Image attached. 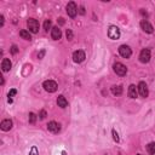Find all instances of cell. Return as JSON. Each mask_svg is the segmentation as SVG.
Returning <instances> with one entry per match:
<instances>
[{
	"label": "cell",
	"mask_w": 155,
	"mask_h": 155,
	"mask_svg": "<svg viewBox=\"0 0 155 155\" xmlns=\"http://www.w3.org/2000/svg\"><path fill=\"white\" fill-rule=\"evenodd\" d=\"M43 86H44L45 91L50 92V94H52V92H56V90H57V87H58L57 82L53 81V80H46V81L44 82Z\"/></svg>",
	"instance_id": "1"
},
{
	"label": "cell",
	"mask_w": 155,
	"mask_h": 155,
	"mask_svg": "<svg viewBox=\"0 0 155 155\" xmlns=\"http://www.w3.org/2000/svg\"><path fill=\"white\" fill-rule=\"evenodd\" d=\"M27 25H28L29 32H32V33H38L39 32V22H38L37 19L29 18L27 21Z\"/></svg>",
	"instance_id": "2"
},
{
	"label": "cell",
	"mask_w": 155,
	"mask_h": 155,
	"mask_svg": "<svg viewBox=\"0 0 155 155\" xmlns=\"http://www.w3.org/2000/svg\"><path fill=\"white\" fill-rule=\"evenodd\" d=\"M108 37L113 40L119 39L120 38V30H119V28L115 27V25H110L109 29H108Z\"/></svg>",
	"instance_id": "3"
},
{
	"label": "cell",
	"mask_w": 155,
	"mask_h": 155,
	"mask_svg": "<svg viewBox=\"0 0 155 155\" xmlns=\"http://www.w3.org/2000/svg\"><path fill=\"white\" fill-rule=\"evenodd\" d=\"M67 13H68V16L74 18L78 13V7H76V4L74 1H70L68 5H67Z\"/></svg>",
	"instance_id": "4"
},
{
	"label": "cell",
	"mask_w": 155,
	"mask_h": 155,
	"mask_svg": "<svg viewBox=\"0 0 155 155\" xmlns=\"http://www.w3.org/2000/svg\"><path fill=\"white\" fill-rule=\"evenodd\" d=\"M114 71L118 74V75H120V76H124V75H126V73H127V68L125 65H124L122 63H120V62H118V63H115L114 64Z\"/></svg>",
	"instance_id": "5"
},
{
	"label": "cell",
	"mask_w": 155,
	"mask_h": 155,
	"mask_svg": "<svg viewBox=\"0 0 155 155\" xmlns=\"http://www.w3.org/2000/svg\"><path fill=\"white\" fill-rule=\"evenodd\" d=\"M119 53H120L124 58H130L132 55V51L127 45H121L120 47H119Z\"/></svg>",
	"instance_id": "6"
},
{
	"label": "cell",
	"mask_w": 155,
	"mask_h": 155,
	"mask_svg": "<svg viewBox=\"0 0 155 155\" xmlns=\"http://www.w3.org/2000/svg\"><path fill=\"white\" fill-rule=\"evenodd\" d=\"M139 59L142 63H148L150 61V50L149 49H143L139 53Z\"/></svg>",
	"instance_id": "7"
},
{
	"label": "cell",
	"mask_w": 155,
	"mask_h": 155,
	"mask_svg": "<svg viewBox=\"0 0 155 155\" xmlns=\"http://www.w3.org/2000/svg\"><path fill=\"white\" fill-rule=\"evenodd\" d=\"M137 89H138V94L141 95L142 97H148V94H149V91H148V86L147 84L144 81H141L138 84L137 86Z\"/></svg>",
	"instance_id": "8"
},
{
	"label": "cell",
	"mask_w": 155,
	"mask_h": 155,
	"mask_svg": "<svg viewBox=\"0 0 155 155\" xmlns=\"http://www.w3.org/2000/svg\"><path fill=\"white\" fill-rule=\"evenodd\" d=\"M85 59V52L81 50H78L73 53V61L75 63H81V62H84Z\"/></svg>",
	"instance_id": "9"
},
{
	"label": "cell",
	"mask_w": 155,
	"mask_h": 155,
	"mask_svg": "<svg viewBox=\"0 0 155 155\" xmlns=\"http://www.w3.org/2000/svg\"><path fill=\"white\" fill-rule=\"evenodd\" d=\"M141 28L144 30L146 33H149V34H152L154 32V28H153V25L148 22V21L146 19H143L142 22H141Z\"/></svg>",
	"instance_id": "10"
},
{
	"label": "cell",
	"mask_w": 155,
	"mask_h": 155,
	"mask_svg": "<svg viewBox=\"0 0 155 155\" xmlns=\"http://www.w3.org/2000/svg\"><path fill=\"white\" fill-rule=\"evenodd\" d=\"M11 127H12V120H10V119L3 120L1 124H0V128H1L3 131H10Z\"/></svg>",
	"instance_id": "11"
},
{
	"label": "cell",
	"mask_w": 155,
	"mask_h": 155,
	"mask_svg": "<svg viewBox=\"0 0 155 155\" xmlns=\"http://www.w3.org/2000/svg\"><path fill=\"white\" fill-rule=\"evenodd\" d=\"M47 130L50 132H52V133H57V132H59L61 127H59V125L56 121H50L49 125H47Z\"/></svg>",
	"instance_id": "12"
},
{
	"label": "cell",
	"mask_w": 155,
	"mask_h": 155,
	"mask_svg": "<svg viewBox=\"0 0 155 155\" xmlns=\"http://www.w3.org/2000/svg\"><path fill=\"white\" fill-rule=\"evenodd\" d=\"M51 37H52L53 40H59L62 37V32L58 27H53L51 29Z\"/></svg>",
	"instance_id": "13"
},
{
	"label": "cell",
	"mask_w": 155,
	"mask_h": 155,
	"mask_svg": "<svg viewBox=\"0 0 155 155\" xmlns=\"http://www.w3.org/2000/svg\"><path fill=\"white\" fill-rule=\"evenodd\" d=\"M11 67H12V63H11V61H10L9 58H4L3 62H1V68L4 71H9L10 69H11Z\"/></svg>",
	"instance_id": "14"
},
{
	"label": "cell",
	"mask_w": 155,
	"mask_h": 155,
	"mask_svg": "<svg viewBox=\"0 0 155 155\" xmlns=\"http://www.w3.org/2000/svg\"><path fill=\"white\" fill-rule=\"evenodd\" d=\"M137 96H138V89L135 85H130V87H128V97L137 98Z\"/></svg>",
	"instance_id": "15"
},
{
	"label": "cell",
	"mask_w": 155,
	"mask_h": 155,
	"mask_svg": "<svg viewBox=\"0 0 155 155\" xmlns=\"http://www.w3.org/2000/svg\"><path fill=\"white\" fill-rule=\"evenodd\" d=\"M57 104H58V107H61V108H65L67 106H68V101L65 100V97L64 96H58V98H57Z\"/></svg>",
	"instance_id": "16"
},
{
	"label": "cell",
	"mask_w": 155,
	"mask_h": 155,
	"mask_svg": "<svg viewBox=\"0 0 155 155\" xmlns=\"http://www.w3.org/2000/svg\"><path fill=\"white\" fill-rule=\"evenodd\" d=\"M112 94L114 96H120L122 94V87L120 85H114L112 86Z\"/></svg>",
	"instance_id": "17"
},
{
	"label": "cell",
	"mask_w": 155,
	"mask_h": 155,
	"mask_svg": "<svg viewBox=\"0 0 155 155\" xmlns=\"http://www.w3.org/2000/svg\"><path fill=\"white\" fill-rule=\"evenodd\" d=\"M19 35H21V38L24 39V40H32V35H30V33L28 32V30H25V29L21 30Z\"/></svg>",
	"instance_id": "18"
},
{
	"label": "cell",
	"mask_w": 155,
	"mask_h": 155,
	"mask_svg": "<svg viewBox=\"0 0 155 155\" xmlns=\"http://www.w3.org/2000/svg\"><path fill=\"white\" fill-rule=\"evenodd\" d=\"M147 152L150 154V155H155V142L149 143L147 146Z\"/></svg>",
	"instance_id": "19"
},
{
	"label": "cell",
	"mask_w": 155,
	"mask_h": 155,
	"mask_svg": "<svg viewBox=\"0 0 155 155\" xmlns=\"http://www.w3.org/2000/svg\"><path fill=\"white\" fill-rule=\"evenodd\" d=\"M51 24H52V23H51L50 19H46L45 22H44V29L46 30V32H49V29L51 28Z\"/></svg>",
	"instance_id": "20"
},
{
	"label": "cell",
	"mask_w": 155,
	"mask_h": 155,
	"mask_svg": "<svg viewBox=\"0 0 155 155\" xmlns=\"http://www.w3.org/2000/svg\"><path fill=\"white\" fill-rule=\"evenodd\" d=\"M35 121H37V115H35L34 113H29V122L35 124Z\"/></svg>",
	"instance_id": "21"
},
{
	"label": "cell",
	"mask_w": 155,
	"mask_h": 155,
	"mask_svg": "<svg viewBox=\"0 0 155 155\" xmlns=\"http://www.w3.org/2000/svg\"><path fill=\"white\" fill-rule=\"evenodd\" d=\"M65 35H67V39H68V40H71V39H73V32H71L70 29H67Z\"/></svg>",
	"instance_id": "22"
},
{
	"label": "cell",
	"mask_w": 155,
	"mask_h": 155,
	"mask_svg": "<svg viewBox=\"0 0 155 155\" xmlns=\"http://www.w3.org/2000/svg\"><path fill=\"white\" fill-rule=\"evenodd\" d=\"M17 52H18V47H17L16 45H12V46H11V53H12V55H16Z\"/></svg>",
	"instance_id": "23"
},
{
	"label": "cell",
	"mask_w": 155,
	"mask_h": 155,
	"mask_svg": "<svg viewBox=\"0 0 155 155\" xmlns=\"http://www.w3.org/2000/svg\"><path fill=\"white\" fill-rule=\"evenodd\" d=\"M113 138H114V141L115 142H119L120 139H119V136H118V133H116V131L115 130H113Z\"/></svg>",
	"instance_id": "24"
},
{
	"label": "cell",
	"mask_w": 155,
	"mask_h": 155,
	"mask_svg": "<svg viewBox=\"0 0 155 155\" xmlns=\"http://www.w3.org/2000/svg\"><path fill=\"white\" fill-rule=\"evenodd\" d=\"M29 155H38V149H37V147H33V148H32V150H30Z\"/></svg>",
	"instance_id": "25"
},
{
	"label": "cell",
	"mask_w": 155,
	"mask_h": 155,
	"mask_svg": "<svg viewBox=\"0 0 155 155\" xmlns=\"http://www.w3.org/2000/svg\"><path fill=\"white\" fill-rule=\"evenodd\" d=\"M16 94H17V90H15V89H12L11 91H10V92H9V98H10V97H12V96H15V95H16Z\"/></svg>",
	"instance_id": "26"
},
{
	"label": "cell",
	"mask_w": 155,
	"mask_h": 155,
	"mask_svg": "<svg viewBox=\"0 0 155 155\" xmlns=\"http://www.w3.org/2000/svg\"><path fill=\"white\" fill-rule=\"evenodd\" d=\"M39 116H40V119H45V118H46V112H45V110H41L40 114H39Z\"/></svg>",
	"instance_id": "27"
},
{
	"label": "cell",
	"mask_w": 155,
	"mask_h": 155,
	"mask_svg": "<svg viewBox=\"0 0 155 155\" xmlns=\"http://www.w3.org/2000/svg\"><path fill=\"white\" fill-rule=\"evenodd\" d=\"M44 55H45V50H41V52L38 55V58H39V59H41V58L44 57Z\"/></svg>",
	"instance_id": "28"
},
{
	"label": "cell",
	"mask_w": 155,
	"mask_h": 155,
	"mask_svg": "<svg viewBox=\"0 0 155 155\" xmlns=\"http://www.w3.org/2000/svg\"><path fill=\"white\" fill-rule=\"evenodd\" d=\"M0 25H4V16H0Z\"/></svg>",
	"instance_id": "29"
},
{
	"label": "cell",
	"mask_w": 155,
	"mask_h": 155,
	"mask_svg": "<svg viewBox=\"0 0 155 155\" xmlns=\"http://www.w3.org/2000/svg\"><path fill=\"white\" fill-rule=\"evenodd\" d=\"M58 22H59V24H64V19L61 17V18H58Z\"/></svg>",
	"instance_id": "30"
},
{
	"label": "cell",
	"mask_w": 155,
	"mask_h": 155,
	"mask_svg": "<svg viewBox=\"0 0 155 155\" xmlns=\"http://www.w3.org/2000/svg\"><path fill=\"white\" fill-rule=\"evenodd\" d=\"M80 13H81V15L85 13V9H84V7H80Z\"/></svg>",
	"instance_id": "31"
},
{
	"label": "cell",
	"mask_w": 155,
	"mask_h": 155,
	"mask_svg": "<svg viewBox=\"0 0 155 155\" xmlns=\"http://www.w3.org/2000/svg\"><path fill=\"white\" fill-rule=\"evenodd\" d=\"M62 155H67V153L65 152H62Z\"/></svg>",
	"instance_id": "32"
},
{
	"label": "cell",
	"mask_w": 155,
	"mask_h": 155,
	"mask_svg": "<svg viewBox=\"0 0 155 155\" xmlns=\"http://www.w3.org/2000/svg\"><path fill=\"white\" fill-rule=\"evenodd\" d=\"M137 155H141V154H137Z\"/></svg>",
	"instance_id": "33"
}]
</instances>
